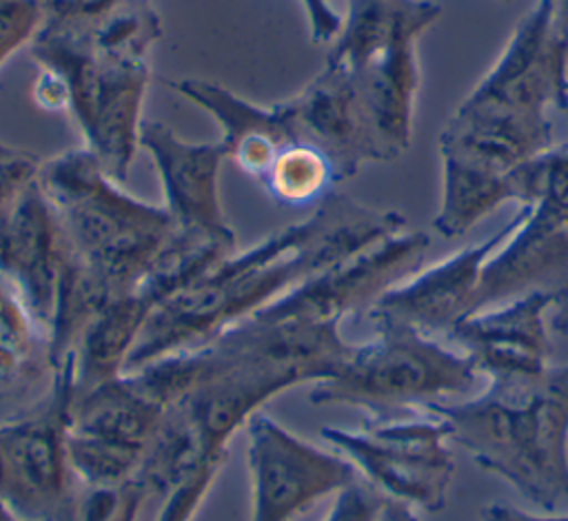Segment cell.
<instances>
[{
	"label": "cell",
	"mask_w": 568,
	"mask_h": 521,
	"mask_svg": "<svg viewBox=\"0 0 568 521\" xmlns=\"http://www.w3.org/2000/svg\"><path fill=\"white\" fill-rule=\"evenodd\" d=\"M404 228L406 219L397 211L373 208L333 191L304 222L237 257H224L155 306L124 361V372L213 339L313 275Z\"/></svg>",
	"instance_id": "cell-1"
},
{
	"label": "cell",
	"mask_w": 568,
	"mask_h": 521,
	"mask_svg": "<svg viewBox=\"0 0 568 521\" xmlns=\"http://www.w3.org/2000/svg\"><path fill=\"white\" fill-rule=\"evenodd\" d=\"M470 459L528 503L557 510L568 497V364L530 377H493L481 395L430 403Z\"/></svg>",
	"instance_id": "cell-2"
},
{
	"label": "cell",
	"mask_w": 568,
	"mask_h": 521,
	"mask_svg": "<svg viewBox=\"0 0 568 521\" xmlns=\"http://www.w3.org/2000/svg\"><path fill=\"white\" fill-rule=\"evenodd\" d=\"M38 182L69 257L109 302L135 290L180 235L164 206L124 193L89 149L42 162Z\"/></svg>",
	"instance_id": "cell-3"
},
{
	"label": "cell",
	"mask_w": 568,
	"mask_h": 521,
	"mask_svg": "<svg viewBox=\"0 0 568 521\" xmlns=\"http://www.w3.org/2000/svg\"><path fill=\"white\" fill-rule=\"evenodd\" d=\"M439 13L430 0H346L342 29L326 55L353 75L388 160L410 146L422 82L417 44Z\"/></svg>",
	"instance_id": "cell-4"
},
{
	"label": "cell",
	"mask_w": 568,
	"mask_h": 521,
	"mask_svg": "<svg viewBox=\"0 0 568 521\" xmlns=\"http://www.w3.org/2000/svg\"><path fill=\"white\" fill-rule=\"evenodd\" d=\"M31 53L62 82L64 106L80 124L84 149L122 182L140 144L142 93L149 78L144 58L109 51L89 31L58 24H40Z\"/></svg>",
	"instance_id": "cell-5"
},
{
	"label": "cell",
	"mask_w": 568,
	"mask_h": 521,
	"mask_svg": "<svg viewBox=\"0 0 568 521\" xmlns=\"http://www.w3.org/2000/svg\"><path fill=\"white\" fill-rule=\"evenodd\" d=\"M375 339L355 344L344 368L315 384L308 399L366 410L373 421L393 410L426 408L464 395L477 381L473 361L413 326L377 324Z\"/></svg>",
	"instance_id": "cell-6"
},
{
	"label": "cell",
	"mask_w": 568,
	"mask_h": 521,
	"mask_svg": "<svg viewBox=\"0 0 568 521\" xmlns=\"http://www.w3.org/2000/svg\"><path fill=\"white\" fill-rule=\"evenodd\" d=\"M322 437L382 494L426 512L446 505L455 461L448 426L437 415L377 419L359 430L322 428Z\"/></svg>",
	"instance_id": "cell-7"
},
{
	"label": "cell",
	"mask_w": 568,
	"mask_h": 521,
	"mask_svg": "<svg viewBox=\"0 0 568 521\" xmlns=\"http://www.w3.org/2000/svg\"><path fill=\"white\" fill-rule=\"evenodd\" d=\"M535 290H568V144L544 153L539 195L484 264L473 313Z\"/></svg>",
	"instance_id": "cell-8"
},
{
	"label": "cell",
	"mask_w": 568,
	"mask_h": 521,
	"mask_svg": "<svg viewBox=\"0 0 568 521\" xmlns=\"http://www.w3.org/2000/svg\"><path fill=\"white\" fill-rule=\"evenodd\" d=\"M73 399V361L67 359L53 386L18 419L0 426V499L27 521H51L60 510L71 472L67 463V417Z\"/></svg>",
	"instance_id": "cell-9"
},
{
	"label": "cell",
	"mask_w": 568,
	"mask_h": 521,
	"mask_svg": "<svg viewBox=\"0 0 568 521\" xmlns=\"http://www.w3.org/2000/svg\"><path fill=\"white\" fill-rule=\"evenodd\" d=\"M251 483L248 521H295L317 501L353 483L357 468L339 452L295 435L257 410L244 426Z\"/></svg>",
	"instance_id": "cell-10"
},
{
	"label": "cell",
	"mask_w": 568,
	"mask_h": 521,
	"mask_svg": "<svg viewBox=\"0 0 568 521\" xmlns=\"http://www.w3.org/2000/svg\"><path fill=\"white\" fill-rule=\"evenodd\" d=\"M462 102L530 115L568 113V0H537Z\"/></svg>",
	"instance_id": "cell-11"
},
{
	"label": "cell",
	"mask_w": 568,
	"mask_h": 521,
	"mask_svg": "<svg viewBox=\"0 0 568 521\" xmlns=\"http://www.w3.org/2000/svg\"><path fill=\"white\" fill-rule=\"evenodd\" d=\"M428 248L430 237L424 231L404 228L313 275L246 319L342 321L359 308L366 310L384 290L415 275Z\"/></svg>",
	"instance_id": "cell-12"
},
{
	"label": "cell",
	"mask_w": 568,
	"mask_h": 521,
	"mask_svg": "<svg viewBox=\"0 0 568 521\" xmlns=\"http://www.w3.org/2000/svg\"><path fill=\"white\" fill-rule=\"evenodd\" d=\"M519 213L488 239L455 251L442 262L419 268L408 279L384 290L366 315L377 324L413 326L430 337H448V333L473 313V297L488 257L519 226Z\"/></svg>",
	"instance_id": "cell-13"
},
{
	"label": "cell",
	"mask_w": 568,
	"mask_h": 521,
	"mask_svg": "<svg viewBox=\"0 0 568 521\" xmlns=\"http://www.w3.org/2000/svg\"><path fill=\"white\" fill-rule=\"evenodd\" d=\"M559 295L548 290L526 293L464 317L448 339L464 353L477 375L530 377L550 368L552 341L546 310Z\"/></svg>",
	"instance_id": "cell-14"
},
{
	"label": "cell",
	"mask_w": 568,
	"mask_h": 521,
	"mask_svg": "<svg viewBox=\"0 0 568 521\" xmlns=\"http://www.w3.org/2000/svg\"><path fill=\"white\" fill-rule=\"evenodd\" d=\"M62 262L60 226L36 177L0 215V277L20 295L49 337Z\"/></svg>",
	"instance_id": "cell-15"
},
{
	"label": "cell",
	"mask_w": 568,
	"mask_h": 521,
	"mask_svg": "<svg viewBox=\"0 0 568 521\" xmlns=\"http://www.w3.org/2000/svg\"><path fill=\"white\" fill-rule=\"evenodd\" d=\"M138 142L155 162L164 191V208L180 231L235 244L217 195L220 164L229 157L222 140L211 144H186L162 122H142Z\"/></svg>",
	"instance_id": "cell-16"
},
{
	"label": "cell",
	"mask_w": 568,
	"mask_h": 521,
	"mask_svg": "<svg viewBox=\"0 0 568 521\" xmlns=\"http://www.w3.org/2000/svg\"><path fill=\"white\" fill-rule=\"evenodd\" d=\"M552 144L548 115L459 102L439 133V160H457L486 171L510 173Z\"/></svg>",
	"instance_id": "cell-17"
},
{
	"label": "cell",
	"mask_w": 568,
	"mask_h": 521,
	"mask_svg": "<svg viewBox=\"0 0 568 521\" xmlns=\"http://www.w3.org/2000/svg\"><path fill=\"white\" fill-rule=\"evenodd\" d=\"M544 177V153L510 173L486 171L457 160H442V200L433 228L442 237H462L504 202L528 206L537 200Z\"/></svg>",
	"instance_id": "cell-18"
},
{
	"label": "cell",
	"mask_w": 568,
	"mask_h": 521,
	"mask_svg": "<svg viewBox=\"0 0 568 521\" xmlns=\"http://www.w3.org/2000/svg\"><path fill=\"white\" fill-rule=\"evenodd\" d=\"M55 368L49 335L20 295L0 277V397H29L51 386Z\"/></svg>",
	"instance_id": "cell-19"
},
{
	"label": "cell",
	"mask_w": 568,
	"mask_h": 521,
	"mask_svg": "<svg viewBox=\"0 0 568 521\" xmlns=\"http://www.w3.org/2000/svg\"><path fill=\"white\" fill-rule=\"evenodd\" d=\"M266 193L280 204H320L339 184L333 162L313 144L291 142L282 146L260 177Z\"/></svg>",
	"instance_id": "cell-20"
},
{
	"label": "cell",
	"mask_w": 568,
	"mask_h": 521,
	"mask_svg": "<svg viewBox=\"0 0 568 521\" xmlns=\"http://www.w3.org/2000/svg\"><path fill=\"white\" fill-rule=\"evenodd\" d=\"M146 492L135 483L87 486L71 479L69 492L51 521H135Z\"/></svg>",
	"instance_id": "cell-21"
},
{
	"label": "cell",
	"mask_w": 568,
	"mask_h": 521,
	"mask_svg": "<svg viewBox=\"0 0 568 521\" xmlns=\"http://www.w3.org/2000/svg\"><path fill=\"white\" fill-rule=\"evenodd\" d=\"M42 13L36 0H11L0 4V62L9 58L22 42L36 35Z\"/></svg>",
	"instance_id": "cell-22"
},
{
	"label": "cell",
	"mask_w": 568,
	"mask_h": 521,
	"mask_svg": "<svg viewBox=\"0 0 568 521\" xmlns=\"http://www.w3.org/2000/svg\"><path fill=\"white\" fill-rule=\"evenodd\" d=\"M384 497L386 494H382L364 477H357L335 494L333 505L322 521H373Z\"/></svg>",
	"instance_id": "cell-23"
},
{
	"label": "cell",
	"mask_w": 568,
	"mask_h": 521,
	"mask_svg": "<svg viewBox=\"0 0 568 521\" xmlns=\"http://www.w3.org/2000/svg\"><path fill=\"white\" fill-rule=\"evenodd\" d=\"M42 24H95L129 0H36Z\"/></svg>",
	"instance_id": "cell-24"
},
{
	"label": "cell",
	"mask_w": 568,
	"mask_h": 521,
	"mask_svg": "<svg viewBox=\"0 0 568 521\" xmlns=\"http://www.w3.org/2000/svg\"><path fill=\"white\" fill-rule=\"evenodd\" d=\"M481 521H568V514L526 512L506 503H488L481 508Z\"/></svg>",
	"instance_id": "cell-25"
},
{
	"label": "cell",
	"mask_w": 568,
	"mask_h": 521,
	"mask_svg": "<svg viewBox=\"0 0 568 521\" xmlns=\"http://www.w3.org/2000/svg\"><path fill=\"white\" fill-rule=\"evenodd\" d=\"M373 521H419V517H417L415 508H410L402 501H395L390 497H384Z\"/></svg>",
	"instance_id": "cell-26"
},
{
	"label": "cell",
	"mask_w": 568,
	"mask_h": 521,
	"mask_svg": "<svg viewBox=\"0 0 568 521\" xmlns=\"http://www.w3.org/2000/svg\"><path fill=\"white\" fill-rule=\"evenodd\" d=\"M550 328L555 333H561V335H568V290H564L555 306H552V317H550Z\"/></svg>",
	"instance_id": "cell-27"
},
{
	"label": "cell",
	"mask_w": 568,
	"mask_h": 521,
	"mask_svg": "<svg viewBox=\"0 0 568 521\" xmlns=\"http://www.w3.org/2000/svg\"><path fill=\"white\" fill-rule=\"evenodd\" d=\"M7 2H11V0H0V4H7Z\"/></svg>",
	"instance_id": "cell-28"
},
{
	"label": "cell",
	"mask_w": 568,
	"mask_h": 521,
	"mask_svg": "<svg viewBox=\"0 0 568 521\" xmlns=\"http://www.w3.org/2000/svg\"><path fill=\"white\" fill-rule=\"evenodd\" d=\"M20 521H27V519H20Z\"/></svg>",
	"instance_id": "cell-29"
},
{
	"label": "cell",
	"mask_w": 568,
	"mask_h": 521,
	"mask_svg": "<svg viewBox=\"0 0 568 521\" xmlns=\"http://www.w3.org/2000/svg\"><path fill=\"white\" fill-rule=\"evenodd\" d=\"M504 2H510V0H504Z\"/></svg>",
	"instance_id": "cell-30"
}]
</instances>
